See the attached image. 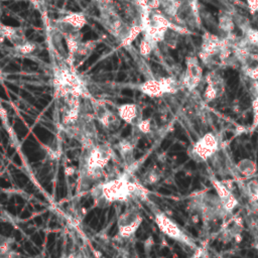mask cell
<instances>
[{"instance_id": "cell-7", "label": "cell", "mask_w": 258, "mask_h": 258, "mask_svg": "<svg viewBox=\"0 0 258 258\" xmlns=\"http://www.w3.org/2000/svg\"><path fill=\"white\" fill-rule=\"evenodd\" d=\"M206 81H207V87L204 92L206 101L212 102L223 95L225 91V82L220 75L215 72L209 73L206 77Z\"/></svg>"}, {"instance_id": "cell-3", "label": "cell", "mask_w": 258, "mask_h": 258, "mask_svg": "<svg viewBox=\"0 0 258 258\" xmlns=\"http://www.w3.org/2000/svg\"><path fill=\"white\" fill-rule=\"evenodd\" d=\"M154 220L164 235L170 237L173 240L177 241L180 244H184L190 248H195L196 244L194 240L186 233L170 217H167L164 213H157Z\"/></svg>"}, {"instance_id": "cell-6", "label": "cell", "mask_w": 258, "mask_h": 258, "mask_svg": "<svg viewBox=\"0 0 258 258\" xmlns=\"http://www.w3.org/2000/svg\"><path fill=\"white\" fill-rule=\"evenodd\" d=\"M203 79V69L196 57H188L187 71L183 77L182 84L190 91L196 89Z\"/></svg>"}, {"instance_id": "cell-2", "label": "cell", "mask_w": 258, "mask_h": 258, "mask_svg": "<svg viewBox=\"0 0 258 258\" xmlns=\"http://www.w3.org/2000/svg\"><path fill=\"white\" fill-rule=\"evenodd\" d=\"M220 150V141L213 132L205 133L189 149V157L196 162H206L211 160Z\"/></svg>"}, {"instance_id": "cell-1", "label": "cell", "mask_w": 258, "mask_h": 258, "mask_svg": "<svg viewBox=\"0 0 258 258\" xmlns=\"http://www.w3.org/2000/svg\"><path fill=\"white\" fill-rule=\"evenodd\" d=\"M130 174L126 172L118 177L102 182L92 189V196L98 207H105L115 202L144 200L147 197V190L137 182L129 179Z\"/></svg>"}, {"instance_id": "cell-20", "label": "cell", "mask_w": 258, "mask_h": 258, "mask_svg": "<svg viewBox=\"0 0 258 258\" xmlns=\"http://www.w3.org/2000/svg\"><path fill=\"white\" fill-rule=\"evenodd\" d=\"M257 248H258V247H257Z\"/></svg>"}, {"instance_id": "cell-9", "label": "cell", "mask_w": 258, "mask_h": 258, "mask_svg": "<svg viewBox=\"0 0 258 258\" xmlns=\"http://www.w3.org/2000/svg\"><path fill=\"white\" fill-rule=\"evenodd\" d=\"M236 170L244 177H251L257 172V164L250 159H243L237 162Z\"/></svg>"}, {"instance_id": "cell-12", "label": "cell", "mask_w": 258, "mask_h": 258, "mask_svg": "<svg viewBox=\"0 0 258 258\" xmlns=\"http://www.w3.org/2000/svg\"><path fill=\"white\" fill-rule=\"evenodd\" d=\"M161 178V173L158 169V167H151L150 170H148L144 177H143V183L147 184V185H154L159 183Z\"/></svg>"}, {"instance_id": "cell-16", "label": "cell", "mask_w": 258, "mask_h": 258, "mask_svg": "<svg viewBox=\"0 0 258 258\" xmlns=\"http://www.w3.org/2000/svg\"><path fill=\"white\" fill-rule=\"evenodd\" d=\"M243 71H244V74L246 75L250 80L258 81V66L256 67L246 66L243 69Z\"/></svg>"}, {"instance_id": "cell-14", "label": "cell", "mask_w": 258, "mask_h": 258, "mask_svg": "<svg viewBox=\"0 0 258 258\" xmlns=\"http://www.w3.org/2000/svg\"><path fill=\"white\" fill-rule=\"evenodd\" d=\"M156 46H157L156 43H153L151 40H149L148 37L145 36L144 40L140 43V47H139L140 54L144 57H147L148 55H150L152 49L156 48Z\"/></svg>"}, {"instance_id": "cell-15", "label": "cell", "mask_w": 258, "mask_h": 258, "mask_svg": "<svg viewBox=\"0 0 258 258\" xmlns=\"http://www.w3.org/2000/svg\"><path fill=\"white\" fill-rule=\"evenodd\" d=\"M136 128L138 129V131L140 133L147 134L151 131V122L149 119H143L136 126Z\"/></svg>"}, {"instance_id": "cell-18", "label": "cell", "mask_w": 258, "mask_h": 258, "mask_svg": "<svg viewBox=\"0 0 258 258\" xmlns=\"http://www.w3.org/2000/svg\"><path fill=\"white\" fill-rule=\"evenodd\" d=\"M203 255V248H197L195 253H194L191 257L189 258H201Z\"/></svg>"}, {"instance_id": "cell-8", "label": "cell", "mask_w": 258, "mask_h": 258, "mask_svg": "<svg viewBox=\"0 0 258 258\" xmlns=\"http://www.w3.org/2000/svg\"><path fill=\"white\" fill-rule=\"evenodd\" d=\"M118 117L132 126H137L143 120V111L136 104H123L117 108Z\"/></svg>"}, {"instance_id": "cell-17", "label": "cell", "mask_w": 258, "mask_h": 258, "mask_svg": "<svg viewBox=\"0 0 258 258\" xmlns=\"http://www.w3.org/2000/svg\"><path fill=\"white\" fill-rule=\"evenodd\" d=\"M250 14L254 16L256 12H258V0H246Z\"/></svg>"}, {"instance_id": "cell-10", "label": "cell", "mask_w": 258, "mask_h": 258, "mask_svg": "<svg viewBox=\"0 0 258 258\" xmlns=\"http://www.w3.org/2000/svg\"><path fill=\"white\" fill-rule=\"evenodd\" d=\"M219 29L227 34L232 33L234 30V17L229 14L221 15L219 17Z\"/></svg>"}, {"instance_id": "cell-4", "label": "cell", "mask_w": 258, "mask_h": 258, "mask_svg": "<svg viewBox=\"0 0 258 258\" xmlns=\"http://www.w3.org/2000/svg\"><path fill=\"white\" fill-rule=\"evenodd\" d=\"M143 223V217L135 208L127 209L118 219V235L121 238H131Z\"/></svg>"}, {"instance_id": "cell-11", "label": "cell", "mask_w": 258, "mask_h": 258, "mask_svg": "<svg viewBox=\"0 0 258 258\" xmlns=\"http://www.w3.org/2000/svg\"><path fill=\"white\" fill-rule=\"evenodd\" d=\"M61 20L69 23L70 25H72L74 29L78 30V31L81 30L86 23V17L81 14H73V15L64 16Z\"/></svg>"}, {"instance_id": "cell-19", "label": "cell", "mask_w": 258, "mask_h": 258, "mask_svg": "<svg viewBox=\"0 0 258 258\" xmlns=\"http://www.w3.org/2000/svg\"><path fill=\"white\" fill-rule=\"evenodd\" d=\"M0 258H1V257H0Z\"/></svg>"}, {"instance_id": "cell-13", "label": "cell", "mask_w": 258, "mask_h": 258, "mask_svg": "<svg viewBox=\"0 0 258 258\" xmlns=\"http://www.w3.org/2000/svg\"><path fill=\"white\" fill-rule=\"evenodd\" d=\"M37 46L34 43L32 42H25L23 45L18 46L16 48H15L16 51L18 55H22V56H27V55H32V53L36 50Z\"/></svg>"}, {"instance_id": "cell-5", "label": "cell", "mask_w": 258, "mask_h": 258, "mask_svg": "<svg viewBox=\"0 0 258 258\" xmlns=\"http://www.w3.org/2000/svg\"><path fill=\"white\" fill-rule=\"evenodd\" d=\"M211 184L217 193V196L222 204L224 211L227 215H231L239 204L238 199L234 196L231 188H229L226 184L221 182V180L211 178Z\"/></svg>"}]
</instances>
